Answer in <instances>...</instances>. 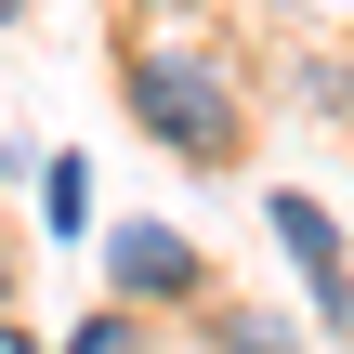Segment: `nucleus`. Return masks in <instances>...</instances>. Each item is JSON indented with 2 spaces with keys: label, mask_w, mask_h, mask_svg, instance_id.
I'll use <instances>...</instances> for the list:
<instances>
[{
  "label": "nucleus",
  "mask_w": 354,
  "mask_h": 354,
  "mask_svg": "<svg viewBox=\"0 0 354 354\" xmlns=\"http://www.w3.org/2000/svg\"><path fill=\"white\" fill-rule=\"evenodd\" d=\"M118 105H131L171 158H236V92H223L210 66H184V53H131V66H118Z\"/></svg>",
  "instance_id": "nucleus-1"
},
{
  "label": "nucleus",
  "mask_w": 354,
  "mask_h": 354,
  "mask_svg": "<svg viewBox=\"0 0 354 354\" xmlns=\"http://www.w3.org/2000/svg\"><path fill=\"white\" fill-rule=\"evenodd\" d=\"M276 250L302 263V289H315V315L354 328V263H342V223L315 210V197H276Z\"/></svg>",
  "instance_id": "nucleus-2"
},
{
  "label": "nucleus",
  "mask_w": 354,
  "mask_h": 354,
  "mask_svg": "<svg viewBox=\"0 0 354 354\" xmlns=\"http://www.w3.org/2000/svg\"><path fill=\"white\" fill-rule=\"evenodd\" d=\"M105 276H118L131 302H158V289H197V250H184L171 223H118V236H105Z\"/></svg>",
  "instance_id": "nucleus-3"
},
{
  "label": "nucleus",
  "mask_w": 354,
  "mask_h": 354,
  "mask_svg": "<svg viewBox=\"0 0 354 354\" xmlns=\"http://www.w3.org/2000/svg\"><path fill=\"white\" fill-rule=\"evenodd\" d=\"M39 210H53V223H92V171L53 158V171H39Z\"/></svg>",
  "instance_id": "nucleus-4"
},
{
  "label": "nucleus",
  "mask_w": 354,
  "mask_h": 354,
  "mask_svg": "<svg viewBox=\"0 0 354 354\" xmlns=\"http://www.w3.org/2000/svg\"><path fill=\"white\" fill-rule=\"evenodd\" d=\"M66 354H145V342H131V315H92V328H79Z\"/></svg>",
  "instance_id": "nucleus-5"
},
{
  "label": "nucleus",
  "mask_w": 354,
  "mask_h": 354,
  "mask_svg": "<svg viewBox=\"0 0 354 354\" xmlns=\"http://www.w3.org/2000/svg\"><path fill=\"white\" fill-rule=\"evenodd\" d=\"M0 354H26V328H13V315H0Z\"/></svg>",
  "instance_id": "nucleus-6"
},
{
  "label": "nucleus",
  "mask_w": 354,
  "mask_h": 354,
  "mask_svg": "<svg viewBox=\"0 0 354 354\" xmlns=\"http://www.w3.org/2000/svg\"><path fill=\"white\" fill-rule=\"evenodd\" d=\"M0 26H26V0H0Z\"/></svg>",
  "instance_id": "nucleus-7"
},
{
  "label": "nucleus",
  "mask_w": 354,
  "mask_h": 354,
  "mask_svg": "<svg viewBox=\"0 0 354 354\" xmlns=\"http://www.w3.org/2000/svg\"><path fill=\"white\" fill-rule=\"evenodd\" d=\"M0 289H13V263H0Z\"/></svg>",
  "instance_id": "nucleus-8"
},
{
  "label": "nucleus",
  "mask_w": 354,
  "mask_h": 354,
  "mask_svg": "<svg viewBox=\"0 0 354 354\" xmlns=\"http://www.w3.org/2000/svg\"><path fill=\"white\" fill-rule=\"evenodd\" d=\"M171 13H184V0H171Z\"/></svg>",
  "instance_id": "nucleus-9"
}]
</instances>
